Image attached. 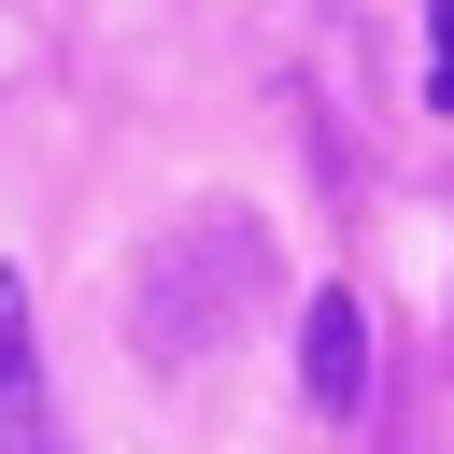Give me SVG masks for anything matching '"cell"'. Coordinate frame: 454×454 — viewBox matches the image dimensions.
<instances>
[{"instance_id":"277c9868","label":"cell","mask_w":454,"mask_h":454,"mask_svg":"<svg viewBox=\"0 0 454 454\" xmlns=\"http://www.w3.org/2000/svg\"><path fill=\"white\" fill-rule=\"evenodd\" d=\"M426 85H440V99H454V28H440V71H426Z\"/></svg>"},{"instance_id":"3957f363","label":"cell","mask_w":454,"mask_h":454,"mask_svg":"<svg viewBox=\"0 0 454 454\" xmlns=\"http://www.w3.org/2000/svg\"><path fill=\"white\" fill-rule=\"evenodd\" d=\"M0 440H14V454H71V440H57V383H43V340H28V326H14V355H0Z\"/></svg>"},{"instance_id":"6da1fadb","label":"cell","mask_w":454,"mask_h":454,"mask_svg":"<svg viewBox=\"0 0 454 454\" xmlns=\"http://www.w3.org/2000/svg\"><path fill=\"white\" fill-rule=\"evenodd\" d=\"M270 284V255H255V227L241 213H184V241H170V270L142 284V355L156 369H184L199 340H213V312L241 326V298Z\"/></svg>"},{"instance_id":"7a4b0ae2","label":"cell","mask_w":454,"mask_h":454,"mask_svg":"<svg viewBox=\"0 0 454 454\" xmlns=\"http://www.w3.org/2000/svg\"><path fill=\"white\" fill-rule=\"evenodd\" d=\"M298 383H312V411H326V426H355V411H369V312H355L340 284L298 312Z\"/></svg>"}]
</instances>
